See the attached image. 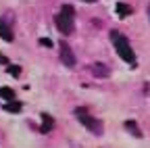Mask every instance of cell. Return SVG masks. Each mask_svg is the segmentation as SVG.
I'll list each match as a JSON object with an SVG mask.
<instances>
[{
  "label": "cell",
  "mask_w": 150,
  "mask_h": 148,
  "mask_svg": "<svg viewBox=\"0 0 150 148\" xmlns=\"http://www.w3.org/2000/svg\"><path fill=\"white\" fill-rule=\"evenodd\" d=\"M110 38H112V44H115L117 54H119L125 63L134 65V63H136V52H134V48H131L129 40L125 38L123 33H119V31H110Z\"/></svg>",
  "instance_id": "6da1fadb"
},
{
  "label": "cell",
  "mask_w": 150,
  "mask_h": 148,
  "mask_svg": "<svg viewBox=\"0 0 150 148\" xmlns=\"http://www.w3.org/2000/svg\"><path fill=\"white\" fill-rule=\"evenodd\" d=\"M73 21H75V8L71 4H63L59 15H56V19H54L56 29L63 35H69V33H73Z\"/></svg>",
  "instance_id": "7a4b0ae2"
},
{
  "label": "cell",
  "mask_w": 150,
  "mask_h": 148,
  "mask_svg": "<svg viewBox=\"0 0 150 148\" xmlns=\"http://www.w3.org/2000/svg\"><path fill=\"white\" fill-rule=\"evenodd\" d=\"M75 117H77V121L88 129V132H92L94 136H102V123L96 117H92L86 108H75Z\"/></svg>",
  "instance_id": "3957f363"
},
{
  "label": "cell",
  "mask_w": 150,
  "mask_h": 148,
  "mask_svg": "<svg viewBox=\"0 0 150 148\" xmlns=\"http://www.w3.org/2000/svg\"><path fill=\"white\" fill-rule=\"evenodd\" d=\"M59 48H61V61H63L65 67H75V65H77V61H75V52L71 50V46L67 42H61Z\"/></svg>",
  "instance_id": "277c9868"
},
{
  "label": "cell",
  "mask_w": 150,
  "mask_h": 148,
  "mask_svg": "<svg viewBox=\"0 0 150 148\" xmlns=\"http://www.w3.org/2000/svg\"><path fill=\"white\" fill-rule=\"evenodd\" d=\"M90 71H92V75H94V77H98V79H106V77L110 75L108 65H104V63H100V61L92 63V65H90Z\"/></svg>",
  "instance_id": "5b68a950"
},
{
  "label": "cell",
  "mask_w": 150,
  "mask_h": 148,
  "mask_svg": "<svg viewBox=\"0 0 150 148\" xmlns=\"http://www.w3.org/2000/svg\"><path fill=\"white\" fill-rule=\"evenodd\" d=\"M0 38H2L4 42H13L15 40V33H13V29L2 21V19H0Z\"/></svg>",
  "instance_id": "8992f818"
},
{
  "label": "cell",
  "mask_w": 150,
  "mask_h": 148,
  "mask_svg": "<svg viewBox=\"0 0 150 148\" xmlns=\"http://www.w3.org/2000/svg\"><path fill=\"white\" fill-rule=\"evenodd\" d=\"M123 127H125V132H129L131 136L142 138V129H138V123H136V121H125V123H123Z\"/></svg>",
  "instance_id": "52a82bcc"
},
{
  "label": "cell",
  "mask_w": 150,
  "mask_h": 148,
  "mask_svg": "<svg viewBox=\"0 0 150 148\" xmlns=\"http://www.w3.org/2000/svg\"><path fill=\"white\" fill-rule=\"evenodd\" d=\"M6 110H8V113H19V110H21V102L8 100V104H6Z\"/></svg>",
  "instance_id": "ba28073f"
},
{
  "label": "cell",
  "mask_w": 150,
  "mask_h": 148,
  "mask_svg": "<svg viewBox=\"0 0 150 148\" xmlns=\"http://www.w3.org/2000/svg\"><path fill=\"white\" fill-rule=\"evenodd\" d=\"M129 13H131V8H129L127 4H123V2L117 4V15H119V17H127Z\"/></svg>",
  "instance_id": "9c48e42d"
},
{
  "label": "cell",
  "mask_w": 150,
  "mask_h": 148,
  "mask_svg": "<svg viewBox=\"0 0 150 148\" xmlns=\"http://www.w3.org/2000/svg\"><path fill=\"white\" fill-rule=\"evenodd\" d=\"M0 94H2V98H6V100H15V92L11 88H0Z\"/></svg>",
  "instance_id": "30bf717a"
},
{
  "label": "cell",
  "mask_w": 150,
  "mask_h": 148,
  "mask_svg": "<svg viewBox=\"0 0 150 148\" xmlns=\"http://www.w3.org/2000/svg\"><path fill=\"white\" fill-rule=\"evenodd\" d=\"M8 71H11L13 77H19V75H21V67H17V65H8Z\"/></svg>",
  "instance_id": "8fae6325"
},
{
  "label": "cell",
  "mask_w": 150,
  "mask_h": 148,
  "mask_svg": "<svg viewBox=\"0 0 150 148\" xmlns=\"http://www.w3.org/2000/svg\"><path fill=\"white\" fill-rule=\"evenodd\" d=\"M40 44H42V46H46V48H50V46H52V42H50L48 38H44V40H40Z\"/></svg>",
  "instance_id": "7c38bea8"
},
{
  "label": "cell",
  "mask_w": 150,
  "mask_h": 148,
  "mask_svg": "<svg viewBox=\"0 0 150 148\" xmlns=\"http://www.w3.org/2000/svg\"><path fill=\"white\" fill-rule=\"evenodd\" d=\"M0 65H11V63H8V59L4 57V54H0Z\"/></svg>",
  "instance_id": "4fadbf2b"
},
{
  "label": "cell",
  "mask_w": 150,
  "mask_h": 148,
  "mask_svg": "<svg viewBox=\"0 0 150 148\" xmlns=\"http://www.w3.org/2000/svg\"><path fill=\"white\" fill-rule=\"evenodd\" d=\"M83 2H96V0H83Z\"/></svg>",
  "instance_id": "5bb4252c"
},
{
  "label": "cell",
  "mask_w": 150,
  "mask_h": 148,
  "mask_svg": "<svg viewBox=\"0 0 150 148\" xmlns=\"http://www.w3.org/2000/svg\"><path fill=\"white\" fill-rule=\"evenodd\" d=\"M148 15H150V6H148Z\"/></svg>",
  "instance_id": "9a60e30c"
},
{
  "label": "cell",
  "mask_w": 150,
  "mask_h": 148,
  "mask_svg": "<svg viewBox=\"0 0 150 148\" xmlns=\"http://www.w3.org/2000/svg\"><path fill=\"white\" fill-rule=\"evenodd\" d=\"M0 96H2V94H0Z\"/></svg>",
  "instance_id": "2e32d148"
}]
</instances>
